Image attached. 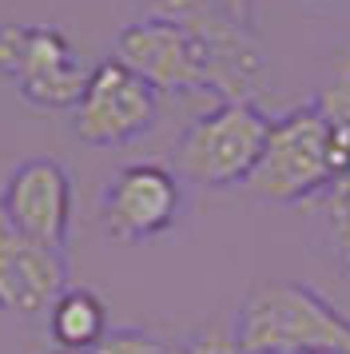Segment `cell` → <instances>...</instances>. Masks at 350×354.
Wrapping results in <instances>:
<instances>
[{
  "label": "cell",
  "instance_id": "1",
  "mask_svg": "<svg viewBox=\"0 0 350 354\" xmlns=\"http://www.w3.org/2000/svg\"><path fill=\"white\" fill-rule=\"evenodd\" d=\"M231 330L247 354H350V319L302 283H259L243 299Z\"/></svg>",
  "mask_w": 350,
  "mask_h": 354
},
{
  "label": "cell",
  "instance_id": "2",
  "mask_svg": "<svg viewBox=\"0 0 350 354\" xmlns=\"http://www.w3.org/2000/svg\"><path fill=\"white\" fill-rule=\"evenodd\" d=\"M147 17H163L195 36L207 64V92H219L231 104H255V96L267 92V48L259 44L251 24L223 12L215 0H151Z\"/></svg>",
  "mask_w": 350,
  "mask_h": 354
},
{
  "label": "cell",
  "instance_id": "3",
  "mask_svg": "<svg viewBox=\"0 0 350 354\" xmlns=\"http://www.w3.org/2000/svg\"><path fill=\"white\" fill-rule=\"evenodd\" d=\"M334 179H342V163L334 151L331 128L315 104H302L270 120L263 156L243 187L267 203H302L311 195H322Z\"/></svg>",
  "mask_w": 350,
  "mask_h": 354
},
{
  "label": "cell",
  "instance_id": "4",
  "mask_svg": "<svg viewBox=\"0 0 350 354\" xmlns=\"http://www.w3.org/2000/svg\"><path fill=\"white\" fill-rule=\"evenodd\" d=\"M270 120L255 104H231L199 115L172 151V171L195 187H235L247 183L263 156Z\"/></svg>",
  "mask_w": 350,
  "mask_h": 354
},
{
  "label": "cell",
  "instance_id": "5",
  "mask_svg": "<svg viewBox=\"0 0 350 354\" xmlns=\"http://www.w3.org/2000/svg\"><path fill=\"white\" fill-rule=\"evenodd\" d=\"M159 92L120 60H100L72 108V131L88 147H120L151 131Z\"/></svg>",
  "mask_w": 350,
  "mask_h": 354
},
{
  "label": "cell",
  "instance_id": "6",
  "mask_svg": "<svg viewBox=\"0 0 350 354\" xmlns=\"http://www.w3.org/2000/svg\"><path fill=\"white\" fill-rule=\"evenodd\" d=\"M72 176L52 156L20 160L0 183V215L24 239L64 251L72 235Z\"/></svg>",
  "mask_w": 350,
  "mask_h": 354
},
{
  "label": "cell",
  "instance_id": "7",
  "mask_svg": "<svg viewBox=\"0 0 350 354\" xmlns=\"http://www.w3.org/2000/svg\"><path fill=\"white\" fill-rule=\"evenodd\" d=\"M183 211L179 176L163 163H127L100 195V223L116 243H147L172 231Z\"/></svg>",
  "mask_w": 350,
  "mask_h": 354
},
{
  "label": "cell",
  "instance_id": "8",
  "mask_svg": "<svg viewBox=\"0 0 350 354\" xmlns=\"http://www.w3.org/2000/svg\"><path fill=\"white\" fill-rule=\"evenodd\" d=\"M111 60L131 68L156 92H207L203 52L187 28L163 17H143L116 36Z\"/></svg>",
  "mask_w": 350,
  "mask_h": 354
},
{
  "label": "cell",
  "instance_id": "9",
  "mask_svg": "<svg viewBox=\"0 0 350 354\" xmlns=\"http://www.w3.org/2000/svg\"><path fill=\"white\" fill-rule=\"evenodd\" d=\"M92 68L80 64L76 48L68 44V36L60 28L48 24H24L20 32V48L8 68V80L16 84V92L36 104V108H76V100L88 88Z\"/></svg>",
  "mask_w": 350,
  "mask_h": 354
},
{
  "label": "cell",
  "instance_id": "10",
  "mask_svg": "<svg viewBox=\"0 0 350 354\" xmlns=\"http://www.w3.org/2000/svg\"><path fill=\"white\" fill-rule=\"evenodd\" d=\"M68 290V255L24 239L0 215V310L12 319L48 315Z\"/></svg>",
  "mask_w": 350,
  "mask_h": 354
},
{
  "label": "cell",
  "instance_id": "11",
  "mask_svg": "<svg viewBox=\"0 0 350 354\" xmlns=\"http://www.w3.org/2000/svg\"><path fill=\"white\" fill-rule=\"evenodd\" d=\"M108 330V310L92 290L68 287L48 310V335L60 351H95Z\"/></svg>",
  "mask_w": 350,
  "mask_h": 354
},
{
  "label": "cell",
  "instance_id": "12",
  "mask_svg": "<svg viewBox=\"0 0 350 354\" xmlns=\"http://www.w3.org/2000/svg\"><path fill=\"white\" fill-rule=\"evenodd\" d=\"M318 115L326 120L334 140V151H338V163H342V176H350V52L338 56L331 80L322 84V92L315 100Z\"/></svg>",
  "mask_w": 350,
  "mask_h": 354
},
{
  "label": "cell",
  "instance_id": "13",
  "mask_svg": "<svg viewBox=\"0 0 350 354\" xmlns=\"http://www.w3.org/2000/svg\"><path fill=\"white\" fill-rule=\"evenodd\" d=\"M315 199H318L322 219H326V239H331L334 263L350 279V176L334 179L331 187L322 195H315Z\"/></svg>",
  "mask_w": 350,
  "mask_h": 354
},
{
  "label": "cell",
  "instance_id": "14",
  "mask_svg": "<svg viewBox=\"0 0 350 354\" xmlns=\"http://www.w3.org/2000/svg\"><path fill=\"white\" fill-rule=\"evenodd\" d=\"M95 354H183V351H175L167 338L151 335L143 326H111L104 342L95 346Z\"/></svg>",
  "mask_w": 350,
  "mask_h": 354
},
{
  "label": "cell",
  "instance_id": "15",
  "mask_svg": "<svg viewBox=\"0 0 350 354\" xmlns=\"http://www.w3.org/2000/svg\"><path fill=\"white\" fill-rule=\"evenodd\" d=\"M183 354H247L239 346V338L231 326H219V322H207L199 335L187 342V351Z\"/></svg>",
  "mask_w": 350,
  "mask_h": 354
},
{
  "label": "cell",
  "instance_id": "16",
  "mask_svg": "<svg viewBox=\"0 0 350 354\" xmlns=\"http://www.w3.org/2000/svg\"><path fill=\"white\" fill-rule=\"evenodd\" d=\"M223 12H231L235 20H243V24H251V17H255V0H215Z\"/></svg>",
  "mask_w": 350,
  "mask_h": 354
},
{
  "label": "cell",
  "instance_id": "17",
  "mask_svg": "<svg viewBox=\"0 0 350 354\" xmlns=\"http://www.w3.org/2000/svg\"><path fill=\"white\" fill-rule=\"evenodd\" d=\"M52 354H95V351H52Z\"/></svg>",
  "mask_w": 350,
  "mask_h": 354
},
{
  "label": "cell",
  "instance_id": "18",
  "mask_svg": "<svg viewBox=\"0 0 350 354\" xmlns=\"http://www.w3.org/2000/svg\"><path fill=\"white\" fill-rule=\"evenodd\" d=\"M306 354H347V351H306Z\"/></svg>",
  "mask_w": 350,
  "mask_h": 354
}]
</instances>
